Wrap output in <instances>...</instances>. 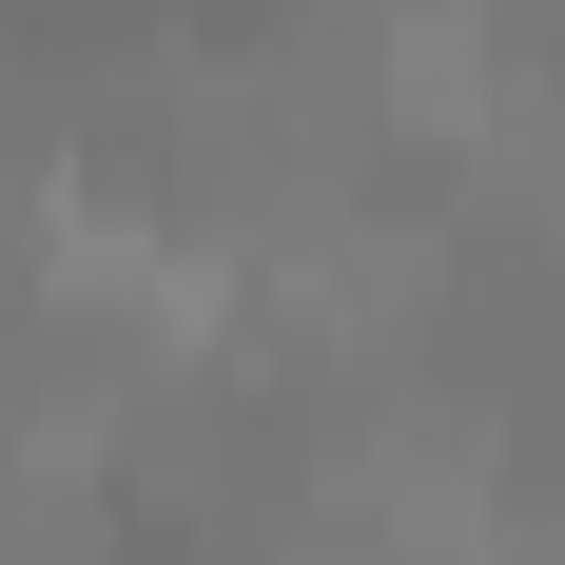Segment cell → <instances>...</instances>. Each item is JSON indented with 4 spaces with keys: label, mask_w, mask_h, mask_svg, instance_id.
I'll list each match as a JSON object with an SVG mask.
<instances>
[{
    "label": "cell",
    "mask_w": 565,
    "mask_h": 565,
    "mask_svg": "<svg viewBox=\"0 0 565 565\" xmlns=\"http://www.w3.org/2000/svg\"><path fill=\"white\" fill-rule=\"evenodd\" d=\"M371 98L409 137H508V20L488 0H391V78Z\"/></svg>",
    "instance_id": "6da1fadb"
}]
</instances>
